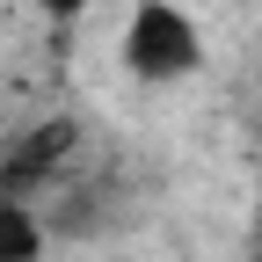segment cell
<instances>
[{"mask_svg": "<svg viewBox=\"0 0 262 262\" xmlns=\"http://www.w3.org/2000/svg\"><path fill=\"white\" fill-rule=\"evenodd\" d=\"M44 255V226L22 211V196L0 204V262H37Z\"/></svg>", "mask_w": 262, "mask_h": 262, "instance_id": "3957f363", "label": "cell"}, {"mask_svg": "<svg viewBox=\"0 0 262 262\" xmlns=\"http://www.w3.org/2000/svg\"><path fill=\"white\" fill-rule=\"evenodd\" d=\"M80 8H95V0H44V15H58V22H66V15H80Z\"/></svg>", "mask_w": 262, "mask_h": 262, "instance_id": "277c9868", "label": "cell"}, {"mask_svg": "<svg viewBox=\"0 0 262 262\" xmlns=\"http://www.w3.org/2000/svg\"><path fill=\"white\" fill-rule=\"evenodd\" d=\"M73 153H80V124H73V117H44V124H29L22 139L0 153V189H8V196L51 189L66 168H73Z\"/></svg>", "mask_w": 262, "mask_h": 262, "instance_id": "7a4b0ae2", "label": "cell"}, {"mask_svg": "<svg viewBox=\"0 0 262 262\" xmlns=\"http://www.w3.org/2000/svg\"><path fill=\"white\" fill-rule=\"evenodd\" d=\"M248 262H262V248H255V255H248Z\"/></svg>", "mask_w": 262, "mask_h": 262, "instance_id": "5b68a950", "label": "cell"}, {"mask_svg": "<svg viewBox=\"0 0 262 262\" xmlns=\"http://www.w3.org/2000/svg\"><path fill=\"white\" fill-rule=\"evenodd\" d=\"M204 66V37H196V22L175 8V0H139L124 22V73L131 80H182Z\"/></svg>", "mask_w": 262, "mask_h": 262, "instance_id": "6da1fadb", "label": "cell"}]
</instances>
